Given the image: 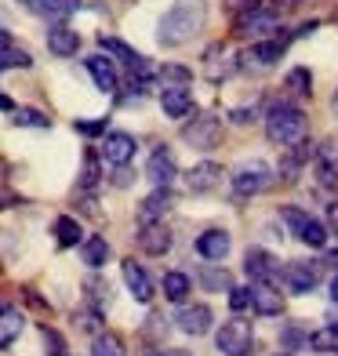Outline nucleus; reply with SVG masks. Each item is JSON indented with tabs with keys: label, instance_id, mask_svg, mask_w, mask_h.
<instances>
[{
	"label": "nucleus",
	"instance_id": "9",
	"mask_svg": "<svg viewBox=\"0 0 338 356\" xmlns=\"http://www.w3.org/2000/svg\"><path fill=\"white\" fill-rule=\"evenodd\" d=\"M146 178L153 182V189H171V182L179 178V164H175V153H171V145H156V149L150 153Z\"/></svg>",
	"mask_w": 338,
	"mask_h": 356
},
{
	"label": "nucleus",
	"instance_id": "46",
	"mask_svg": "<svg viewBox=\"0 0 338 356\" xmlns=\"http://www.w3.org/2000/svg\"><path fill=\"white\" fill-rule=\"evenodd\" d=\"M113 186H120V189H124V186H131V171H127V164L117 168V175H113Z\"/></svg>",
	"mask_w": 338,
	"mask_h": 356
},
{
	"label": "nucleus",
	"instance_id": "8",
	"mask_svg": "<svg viewBox=\"0 0 338 356\" xmlns=\"http://www.w3.org/2000/svg\"><path fill=\"white\" fill-rule=\"evenodd\" d=\"M277 280L291 295H313V287L320 284V262H287Z\"/></svg>",
	"mask_w": 338,
	"mask_h": 356
},
{
	"label": "nucleus",
	"instance_id": "31",
	"mask_svg": "<svg viewBox=\"0 0 338 356\" xmlns=\"http://www.w3.org/2000/svg\"><path fill=\"white\" fill-rule=\"evenodd\" d=\"M328 233H331V229H328V225H324V222H320V218H313V215H309V218H305V222H302V229H298L295 236L302 240V244H305V248H328Z\"/></svg>",
	"mask_w": 338,
	"mask_h": 356
},
{
	"label": "nucleus",
	"instance_id": "22",
	"mask_svg": "<svg viewBox=\"0 0 338 356\" xmlns=\"http://www.w3.org/2000/svg\"><path fill=\"white\" fill-rule=\"evenodd\" d=\"M84 66H88V73H91V80H95V88H99L102 95H113V91L120 88L117 66H113L106 55H91V58H84Z\"/></svg>",
	"mask_w": 338,
	"mask_h": 356
},
{
	"label": "nucleus",
	"instance_id": "36",
	"mask_svg": "<svg viewBox=\"0 0 338 356\" xmlns=\"http://www.w3.org/2000/svg\"><path fill=\"white\" fill-rule=\"evenodd\" d=\"M305 342H309V331H302L295 320H287L284 327H280V346L284 349H302Z\"/></svg>",
	"mask_w": 338,
	"mask_h": 356
},
{
	"label": "nucleus",
	"instance_id": "1",
	"mask_svg": "<svg viewBox=\"0 0 338 356\" xmlns=\"http://www.w3.org/2000/svg\"><path fill=\"white\" fill-rule=\"evenodd\" d=\"M207 26V0H175L156 26L160 47H182Z\"/></svg>",
	"mask_w": 338,
	"mask_h": 356
},
{
	"label": "nucleus",
	"instance_id": "44",
	"mask_svg": "<svg viewBox=\"0 0 338 356\" xmlns=\"http://www.w3.org/2000/svg\"><path fill=\"white\" fill-rule=\"evenodd\" d=\"M225 8H230V15H233V19H240V15H248V11L262 8V4H259V0H230Z\"/></svg>",
	"mask_w": 338,
	"mask_h": 356
},
{
	"label": "nucleus",
	"instance_id": "33",
	"mask_svg": "<svg viewBox=\"0 0 338 356\" xmlns=\"http://www.w3.org/2000/svg\"><path fill=\"white\" fill-rule=\"evenodd\" d=\"M29 66H33L29 51H22V47H15V44H0V73L4 70H29Z\"/></svg>",
	"mask_w": 338,
	"mask_h": 356
},
{
	"label": "nucleus",
	"instance_id": "56",
	"mask_svg": "<svg viewBox=\"0 0 338 356\" xmlns=\"http://www.w3.org/2000/svg\"><path fill=\"white\" fill-rule=\"evenodd\" d=\"M335 353H338V346H335Z\"/></svg>",
	"mask_w": 338,
	"mask_h": 356
},
{
	"label": "nucleus",
	"instance_id": "40",
	"mask_svg": "<svg viewBox=\"0 0 338 356\" xmlns=\"http://www.w3.org/2000/svg\"><path fill=\"white\" fill-rule=\"evenodd\" d=\"M156 76L164 80V84H189V80H193V73L186 66H175V62H171V66H164Z\"/></svg>",
	"mask_w": 338,
	"mask_h": 356
},
{
	"label": "nucleus",
	"instance_id": "49",
	"mask_svg": "<svg viewBox=\"0 0 338 356\" xmlns=\"http://www.w3.org/2000/svg\"><path fill=\"white\" fill-rule=\"evenodd\" d=\"M135 356H164V349H156V346H142Z\"/></svg>",
	"mask_w": 338,
	"mask_h": 356
},
{
	"label": "nucleus",
	"instance_id": "26",
	"mask_svg": "<svg viewBox=\"0 0 338 356\" xmlns=\"http://www.w3.org/2000/svg\"><path fill=\"white\" fill-rule=\"evenodd\" d=\"M80 240H84V229H80V222L73 215H58L55 218V244L62 251H70V248H80Z\"/></svg>",
	"mask_w": 338,
	"mask_h": 356
},
{
	"label": "nucleus",
	"instance_id": "28",
	"mask_svg": "<svg viewBox=\"0 0 338 356\" xmlns=\"http://www.w3.org/2000/svg\"><path fill=\"white\" fill-rule=\"evenodd\" d=\"M160 287H164V298H168V302H179V305H182V302L189 298V291H193V280L186 277V273L171 269V273H164Z\"/></svg>",
	"mask_w": 338,
	"mask_h": 356
},
{
	"label": "nucleus",
	"instance_id": "14",
	"mask_svg": "<svg viewBox=\"0 0 338 356\" xmlns=\"http://www.w3.org/2000/svg\"><path fill=\"white\" fill-rule=\"evenodd\" d=\"M211 320H215V313L207 309V305H182V309L175 313V327H179L182 334L200 338V334L211 331Z\"/></svg>",
	"mask_w": 338,
	"mask_h": 356
},
{
	"label": "nucleus",
	"instance_id": "53",
	"mask_svg": "<svg viewBox=\"0 0 338 356\" xmlns=\"http://www.w3.org/2000/svg\"><path fill=\"white\" fill-rule=\"evenodd\" d=\"M164 356H189V353H182V349H164Z\"/></svg>",
	"mask_w": 338,
	"mask_h": 356
},
{
	"label": "nucleus",
	"instance_id": "20",
	"mask_svg": "<svg viewBox=\"0 0 338 356\" xmlns=\"http://www.w3.org/2000/svg\"><path fill=\"white\" fill-rule=\"evenodd\" d=\"M251 309L259 316H280L284 295L277 291V284H251Z\"/></svg>",
	"mask_w": 338,
	"mask_h": 356
},
{
	"label": "nucleus",
	"instance_id": "5",
	"mask_svg": "<svg viewBox=\"0 0 338 356\" xmlns=\"http://www.w3.org/2000/svg\"><path fill=\"white\" fill-rule=\"evenodd\" d=\"M215 349L222 356H248L255 349V331H251V323L248 320H225L218 334H215Z\"/></svg>",
	"mask_w": 338,
	"mask_h": 356
},
{
	"label": "nucleus",
	"instance_id": "43",
	"mask_svg": "<svg viewBox=\"0 0 338 356\" xmlns=\"http://www.w3.org/2000/svg\"><path fill=\"white\" fill-rule=\"evenodd\" d=\"M230 120L233 124H255V120H259V106H240V109L230 113Z\"/></svg>",
	"mask_w": 338,
	"mask_h": 356
},
{
	"label": "nucleus",
	"instance_id": "47",
	"mask_svg": "<svg viewBox=\"0 0 338 356\" xmlns=\"http://www.w3.org/2000/svg\"><path fill=\"white\" fill-rule=\"evenodd\" d=\"M328 225L338 233V200H335V204H328Z\"/></svg>",
	"mask_w": 338,
	"mask_h": 356
},
{
	"label": "nucleus",
	"instance_id": "27",
	"mask_svg": "<svg viewBox=\"0 0 338 356\" xmlns=\"http://www.w3.org/2000/svg\"><path fill=\"white\" fill-rule=\"evenodd\" d=\"M80 258H84L88 269H102V266L109 262V244H106V236H88V240H80Z\"/></svg>",
	"mask_w": 338,
	"mask_h": 356
},
{
	"label": "nucleus",
	"instance_id": "2",
	"mask_svg": "<svg viewBox=\"0 0 338 356\" xmlns=\"http://www.w3.org/2000/svg\"><path fill=\"white\" fill-rule=\"evenodd\" d=\"M262 120H266V138L273 145H284L287 149V145H295L298 138H305V113L291 102H273Z\"/></svg>",
	"mask_w": 338,
	"mask_h": 356
},
{
	"label": "nucleus",
	"instance_id": "38",
	"mask_svg": "<svg viewBox=\"0 0 338 356\" xmlns=\"http://www.w3.org/2000/svg\"><path fill=\"white\" fill-rule=\"evenodd\" d=\"M40 334H44L47 356H70V353H66V338H62L55 327H47V323H44V327H40Z\"/></svg>",
	"mask_w": 338,
	"mask_h": 356
},
{
	"label": "nucleus",
	"instance_id": "13",
	"mask_svg": "<svg viewBox=\"0 0 338 356\" xmlns=\"http://www.w3.org/2000/svg\"><path fill=\"white\" fill-rule=\"evenodd\" d=\"M135 149H138V142H135V135H127V131H106V138H102V156H106V164H113V168L131 164Z\"/></svg>",
	"mask_w": 338,
	"mask_h": 356
},
{
	"label": "nucleus",
	"instance_id": "51",
	"mask_svg": "<svg viewBox=\"0 0 338 356\" xmlns=\"http://www.w3.org/2000/svg\"><path fill=\"white\" fill-rule=\"evenodd\" d=\"M328 262H331V266L338 269V248H331V251H328Z\"/></svg>",
	"mask_w": 338,
	"mask_h": 356
},
{
	"label": "nucleus",
	"instance_id": "41",
	"mask_svg": "<svg viewBox=\"0 0 338 356\" xmlns=\"http://www.w3.org/2000/svg\"><path fill=\"white\" fill-rule=\"evenodd\" d=\"M230 309L233 313L251 309V287H230Z\"/></svg>",
	"mask_w": 338,
	"mask_h": 356
},
{
	"label": "nucleus",
	"instance_id": "16",
	"mask_svg": "<svg viewBox=\"0 0 338 356\" xmlns=\"http://www.w3.org/2000/svg\"><path fill=\"white\" fill-rule=\"evenodd\" d=\"M138 248L146 254H153V258L168 254L171 251V229L164 222H142L138 225Z\"/></svg>",
	"mask_w": 338,
	"mask_h": 356
},
{
	"label": "nucleus",
	"instance_id": "12",
	"mask_svg": "<svg viewBox=\"0 0 338 356\" xmlns=\"http://www.w3.org/2000/svg\"><path fill=\"white\" fill-rule=\"evenodd\" d=\"M120 277H124V284H127V291H131L135 302H142V305L153 302V280H150V273L142 269V262L124 258V262H120Z\"/></svg>",
	"mask_w": 338,
	"mask_h": 356
},
{
	"label": "nucleus",
	"instance_id": "7",
	"mask_svg": "<svg viewBox=\"0 0 338 356\" xmlns=\"http://www.w3.org/2000/svg\"><path fill=\"white\" fill-rule=\"evenodd\" d=\"M280 29V11L277 8H255L236 19V37H251V40H266Z\"/></svg>",
	"mask_w": 338,
	"mask_h": 356
},
{
	"label": "nucleus",
	"instance_id": "4",
	"mask_svg": "<svg viewBox=\"0 0 338 356\" xmlns=\"http://www.w3.org/2000/svg\"><path fill=\"white\" fill-rule=\"evenodd\" d=\"M182 142L197 153H211L222 142V120L215 113H197L189 124H182Z\"/></svg>",
	"mask_w": 338,
	"mask_h": 356
},
{
	"label": "nucleus",
	"instance_id": "18",
	"mask_svg": "<svg viewBox=\"0 0 338 356\" xmlns=\"http://www.w3.org/2000/svg\"><path fill=\"white\" fill-rule=\"evenodd\" d=\"M313 153H316V145H313L309 138H298L295 145H287V156L280 160V175H284V182H295L298 171L313 160Z\"/></svg>",
	"mask_w": 338,
	"mask_h": 356
},
{
	"label": "nucleus",
	"instance_id": "35",
	"mask_svg": "<svg viewBox=\"0 0 338 356\" xmlns=\"http://www.w3.org/2000/svg\"><path fill=\"white\" fill-rule=\"evenodd\" d=\"M309 349H316V353H331L335 346H338V323H328V327H320V331H313L309 334V342H305Z\"/></svg>",
	"mask_w": 338,
	"mask_h": 356
},
{
	"label": "nucleus",
	"instance_id": "48",
	"mask_svg": "<svg viewBox=\"0 0 338 356\" xmlns=\"http://www.w3.org/2000/svg\"><path fill=\"white\" fill-rule=\"evenodd\" d=\"M298 4H305V0H273V8H277V11H291Z\"/></svg>",
	"mask_w": 338,
	"mask_h": 356
},
{
	"label": "nucleus",
	"instance_id": "39",
	"mask_svg": "<svg viewBox=\"0 0 338 356\" xmlns=\"http://www.w3.org/2000/svg\"><path fill=\"white\" fill-rule=\"evenodd\" d=\"M106 124H109V117H99V120H77L73 127H77V135H84V138H99V135H106Z\"/></svg>",
	"mask_w": 338,
	"mask_h": 356
},
{
	"label": "nucleus",
	"instance_id": "21",
	"mask_svg": "<svg viewBox=\"0 0 338 356\" xmlns=\"http://www.w3.org/2000/svg\"><path fill=\"white\" fill-rule=\"evenodd\" d=\"M230 248H233V236L225 229H204L197 236V254L207 258V262H222V258L230 254Z\"/></svg>",
	"mask_w": 338,
	"mask_h": 356
},
{
	"label": "nucleus",
	"instance_id": "37",
	"mask_svg": "<svg viewBox=\"0 0 338 356\" xmlns=\"http://www.w3.org/2000/svg\"><path fill=\"white\" fill-rule=\"evenodd\" d=\"M15 127H51V117H44L40 109H15Z\"/></svg>",
	"mask_w": 338,
	"mask_h": 356
},
{
	"label": "nucleus",
	"instance_id": "55",
	"mask_svg": "<svg viewBox=\"0 0 338 356\" xmlns=\"http://www.w3.org/2000/svg\"><path fill=\"white\" fill-rule=\"evenodd\" d=\"M0 44H11V37L4 33V29H0Z\"/></svg>",
	"mask_w": 338,
	"mask_h": 356
},
{
	"label": "nucleus",
	"instance_id": "6",
	"mask_svg": "<svg viewBox=\"0 0 338 356\" xmlns=\"http://www.w3.org/2000/svg\"><path fill=\"white\" fill-rule=\"evenodd\" d=\"M99 44H102V51L117 55V58L124 62V70L131 73V80H135V84H142V88H146L150 80L156 76V73H153V66H150V58H146V55H138L131 44H124V40H117V37H102Z\"/></svg>",
	"mask_w": 338,
	"mask_h": 356
},
{
	"label": "nucleus",
	"instance_id": "15",
	"mask_svg": "<svg viewBox=\"0 0 338 356\" xmlns=\"http://www.w3.org/2000/svg\"><path fill=\"white\" fill-rule=\"evenodd\" d=\"M160 106H164V117L186 120L193 113V91L186 84H164V91H160Z\"/></svg>",
	"mask_w": 338,
	"mask_h": 356
},
{
	"label": "nucleus",
	"instance_id": "19",
	"mask_svg": "<svg viewBox=\"0 0 338 356\" xmlns=\"http://www.w3.org/2000/svg\"><path fill=\"white\" fill-rule=\"evenodd\" d=\"M22 8L47 22H66L73 11H80V0H22Z\"/></svg>",
	"mask_w": 338,
	"mask_h": 356
},
{
	"label": "nucleus",
	"instance_id": "23",
	"mask_svg": "<svg viewBox=\"0 0 338 356\" xmlns=\"http://www.w3.org/2000/svg\"><path fill=\"white\" fill-rule=\"evenodd\" d=\"M218 182H222V168L215 164V160H200V164L186 175V189L189 193H211Z\"/></svg>",
	"mask_w": 338,
	"mask_h": 356
},
{
	"label": "nucleus",
	"instance_id": "50",
	"mask_svg": "<svg viewBox=\"0 0 338 356\" xmlns=\"http://www.w3.org/2000/svg\"><path fill=\"white\" fill-rule=\"evenodd\" d=\"M0 113H15V102L8 99V95H4V91H0Z\"/></svg>",
	"mask_w": 338,
	"mask_h": 356
},
{
	"label": "nucleus",
	"instance_id": "30",
	"mask_svg": "<svg viewBox=\"0 0 338 356\" xmlns=\"http://www.w3.org/2000/svg\"><path fill=\"white\" fill-rule=\"evenodd\" d=\"M197 280H200L204 291H230V287H233V277H230V273H225L218 262H207V266L197 273Z\"/></svg>",
	"mask_w": 338,
	"mask_h": 356
},
{
	"label": "nucleus",
	"instance_id": "54",
	"mask_svg": "<svg viewBox=\"0 0 338 356\" xmlns=\"http://www.w3.org/2000/svg\"><path fill=\"white\" fill-rule=\"evenodd\" d=\"M331 109H335V117H338V91H335V99H331Z\"/></svg>",
	"mask_w": 338,
	"mask_h": 356
},
{
	"label": "nucleus",
	"instance_id": "32",
	"mask_svg": "<svg viewBox=\"0 0 338 356\" xmlns=\"http://www.w3.org/2000/svg\"><path fill=\"white\" fill-rule=\"evenodd\" d=\"M284 88L291 95H298V99H309V95H313V73L305 66H295L291 73L284 76Z\"/></svg>",
	"mask_w": 338,
	"mask_h": 356
},
{
	"label": "nucleus",
	"instance_id": "3",
	"mask_svg": "<svg viewBox=\"0 0 338 356\" xmlns=\"http://www.w3.org/2000/svg\"><path fill=\"white\" fill-rule=\"evenodd\" d=\"M233 197L236 200H248V197H259V193H266L273 182H277V175H273V168L266 164V160H251V164H240L233 175Z\"/></svg>",
	"mask_w": 338,
	"mask_h": 356
},
{
	"label": "nucleus",
	"instance_id": "29",
	"mask_svg": "<svg viewBox=\"0 0 338 356\" xmlns=\"http://www.w3.org/2000/svg\"><path fill=\"white\" fill-rule=\"evenodd\" d=\"M316 175H320V186L331 189L338 186V153L331 149V145H324V149H316Z\"/></svg>",
	"mask_w": 338,
	"mask_h": 356
},
{
	"label": "nucleus",
	"instance_id": "24",
	"mask_svg": "<svg viewBox=\"0 0 338 356\" xmlns=\"http://www.w3.org/2000/svg\"><path fill=\"white\" fill-rule=\"evenodd\" d=\"M168 211H171V189H153L150 197L138 204V225L142 222H164Z\"/></svg>",
	"mask_w": 338,
	"mask_h": 356
},
{
	"label": "nucleus",
	"instance_id": "52",
	"mask_svg": "<svg viewBox=\"0 0 338 356\" xmlns=\"http://www.w3.org/2000/svg\"><path fill=\"white\" fill-rule=\"evenodd\" d=\"M331 302H335V305H338V277H335V280H331Z\"/></svg>",
	"mask_w": 338,
	"mask_h": 356
},
{
	"label": "nucleus",
	"instance_id": "17",
	"mask_svg": "<svg viewBox=\"0 0 338 356\" xmlns=\"http://www.w3.org/2000/svg\"><path fill=\"white\" fill-rule=\"evenodd\" d=\"M47 51H51L55 58H73L80 51V33L70 29L66 22H55L51 29H47Z\"/></svg>",
	"mask_w": 338,
	"mask_h": 356
},
{
	"label": "nucleus",
	"instance_id": "34",
	"mask_svg": "<svg viewBox=\"0 0 338 356\" xmlns=\"http://www.w3.org/2000/svg\"><path fill=\"white\" fill-rule=\"evenodd\" d=\"M91 356H124V338L113 331H99L91 342Z\"/></svg>",
	"mask_w": 338,
	"mask_h": 356
},
{
	"label": "nucleus",
	"instance_id": "42",
	"mask_svg": "<svg viewBox=\"0 0 338 356\" xmlns=\"http://www.w3.org/2000/svg\"><path fill=\"white\" fill-rule=\"evenodd\" d=\"M305 218H309V211H302V207H284V211H280V222H284L291 233L302 229V222H305Z\"/></svg>",
	"mask_w": 338,
	"mask_h": 356
},
{
	"label": "nucleus",
	"instance_id": "10",
	"mask_svg": "<svg viewBox=\"0 0 338 356\" xmlns=\"http://www.w3.org/2000/svg\"><path fill=\"white\" fill-rule=\"evenodd\" d=\"M284 47H287L284 40H273V37L255 40L248 51L240 55V58H244L240 66H244V70H273V66H277V62L284 58Z\"/></svg>",
	"mask_w": 338,
	"mask_h": 356
},
{
	"label": "nucleus",
	"instance_id": "11",
	"mask_svg": "<svg viewBox=\"0 0 338 356\" xmlns=\"http://www.w3.org/2000/svg\"><path fill=\"white\" fill-rule=\"evenodd\" d=\"M244 273L251 277V284H277L280 262H277V258H273L266 248H248V254H244Z\"/></svg>",
	"mask_w": 338,
	"mask_h": 356
},
{
	"label": "nucleus",
	"instance_id": "25",
	"mask_svg": "<svg viewBox=\"0 0 338 356\" xmlns=\"http://www.w3.org/2000/svg\"><path fill=\"white\" fill-rule=\"evenodd\" d=\"M22 327H26V316L15 309V305H4V309H0V349L15 346V338L22 334Z\"/></svg>",
	"mask_w": 338,
	"mask_h": 356
},
{
	"label": "nucleus",
	"instance_id": "45",
	"mask_svg": "<svg viewBox=\"0 0 338 356\" xmlns=\"http://www.w3.org/2000/svg\"><path fill=\"white\" fill-rule=\"evenodd\" d=\"M22 204V197L19 193H11V189H0V207H19Z\"/></svg>",
	"mask_w": 338,
	"mask_h": 356
}]
</instances>
